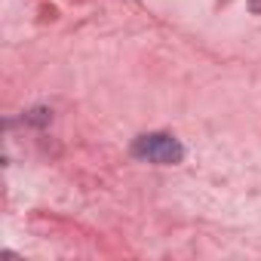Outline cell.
<instances>
[{
	"label": "cell",
	"instance_id": "cell-1",
	"mask_svg": "<svg viewBox=\"0 0 261 261\" xmlns=\"http://www.w3.org/2000/svg\"><path fill=\"white\" fill-rule=\"evenodd\" d=\"M133 154L157 166H175L185 160V145L169 133H148L133 142Z\"/></svg>",
	"mask_w": 261,
	"mask_h": 261
}]
</instances>
